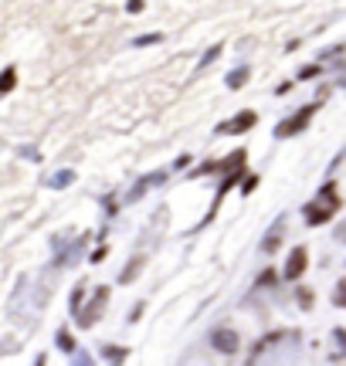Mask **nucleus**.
Wrapping results in <instances>:
<instances>
[{"label":"nucleus","instance_id":"f257e3e1","mask_svg":"<svg viewBox=\"0 0 346 366\" xmlns=\"http://www.w3.org/2000/svg\"><path fill=\"white\" fill-rule=\"evenodd\" d=\"M336 207H340L336 183H326V187H323V197H319L313 207L306 211V221H309V224H323V221H330L333 214H336Z\"/></svg>","mask_w":346,"mask_h":366},{"label":"nucleus","instance_id":"f03ea898","mask_svg":"<svg viewBox=\"0 0 346 366\" xmlns=\"http://www.w3.org/2000/svg\"><path fill=\"white\" fill-rule=\"evenodd\" d=\"M313 112H316V106H306L299 112V116H296V119H285L282 126H279V136H289V133H299L302 126H306V122L313 119Z\"/></svg>","mask_w":346,"mask_h":366},{"label":"nucleus","instance_id":"7ed1b4c3","mask_svg":"<svg viewBox=\"0 0 346 366\" xmlns=\"http://www.w3.org/2000/svg\"><path fill=\"white\" fill-rule=\"evenodd\" d=\"M302 268H306V248H296V251H292V258H289L285 274H289V278H299Z\"/></svg>","mask_w":346,"mask_h":366},{"label":"nucleus","instance_id":"20e7f679","mask_svg":"<svg viewBox=\"0 0 346 366\" xmlns=\"http://www.w3.org/2000/svg\"><path fill=\"white\" fill-rule=\"evenodd\" d=\"M255 126V112H241L238 119H231L224 126V133H245V129H252Z\"/></svg>","mask_w":346,"mask_h":366},{"label":"nucleus","instance_id":"39448f33","mask_svg":"<svg viewBox=\"0 0 346 366\" xmlns=\"http://www.w3.org/2000/svg\"><path fill=\"white\" fill-rule=\"evenodd\" d=\"M214 339H218V350H224V353H231V350L238 346V339H235L231 333H218Z\"/></svg>","mask_w":346,"mask_h":366},{"label":"nucleus","instance_id":"423d86ee","mask_svg":"<svg viewBox=\"0 0 346 366\" xmlns=\"http://www.w3.org/2000/svg\"><path fill=\"white\" fill-rule=\"evenodd\" d=\"M14 82H17V72L14 68H7V72L0 75V92H11L14 89Z\"/></svg>","mask_w":346,"mask_h":366}]
</instances>
